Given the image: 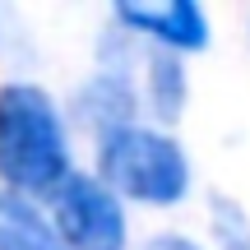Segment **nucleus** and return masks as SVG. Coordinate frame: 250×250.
Here are the masks:
<instances>
[{
    "label": "nucleus",
    "instance_id": "0eeeda50",
    "mask_svg": "<svg viewBox=\"0 0 250 250\" xmlns=\"http://www.w3.org/2000/svg\"><path fill=\"white\" fill-rule=\"evenodd\" d=\"M208 213H213L218 250H250V223H246V213H241L236 199L213 195V199H208Z\"/></svg>",
    "mask_w": 250,
    "mask_h": 250
},
{
    "label": "nucleus",
    "instance_id": "6e6552de",
    "mask_svg": "<svg viewBox=\"0 0 250 250\" xmlns=\"http://www.w3.org/2000/svg\"><path fill=\"white\" fill-rule=\"evenodd\" d=\"M144 250H199L195 241H186V236H176V232H167V236H153Z\"/></svg>",
    "mask_w": 250,
    "mask_h": 250
},
{
    "label": "nucleus",
    "instance_id": "39448f33",
    "mask_svg": "<svg viewBox=\"0 0 250 250\" xmlns=\"http://www.w3.org/2000/svg\"><path fill=\"white\" fill-rule=\"evenodd\" d=\"M0 250H70L56 232V223H42L33 204L14 190H0Z\"/></svg>",
    "mask_w": 250,
    "mask_h": 250
},
{
    "label": "nucleus",
    "instance_id": "20e7f679",
    "mask_svg": "<svg viewBox=\"0 0 250 250\" xmlns=\"http://www.w3.org/2000/svg\"><path fill=\"white\" fill-rule=\"evenodd\" d=\"M116 19L130 33H144L171 51H204L208 46V19L199 5L176 0V5H116Z\"/></svg>",
    "mask_w": 250,
    "mask_h": 250
},
{
    "label": "nucleus",
    "instance_id": "f257e3e1",
    "mask_svg": "<svg viewBox=\"0 0 250 250\" xmlns=\"http://www.w3.org/2000/svg\"><path fill=\"white\" fill-rule=\"evenodd\" d=\"M0 181L14 195H42L70 181V144L61 111L33 83L0 88Z\"/></svg>",
    "mask_w": 250,
    "mask_h": 250
},
{
    "label": "nucleus",
    "instance_id": "423d86ee",
    "mask_svg": "<svg viewBox=\"0 0 250 250\" xmlns=\"http://www.w3.org/2000/svg\"><path fill=\"white\" fill-rule=\"evenodd\" d=\"M148 98H153V111H158L162 121H176L181 116V102H186V74H181L176 56H153Z\"/></svg>",
    "mask_w": 250,
    "mask_h": 250
},
{
    "label": "nucleus",
    "instance_id": "7ed1b4c3",
    "mask_svg": "<svg viewBox=\"0 0 250 250\" xmlns=\"http://www.w3.org/2000/svg\"><path fill=\"white\" fill-rule=\"evenodd\" d=\"M56 232L70 250H125V213L102 181L70 176L51 199Z\"/></svg>",
    "mask_w": 250,
    "mask_h": 250
},
{
    "label": "nucleus",
    "instance_id": "f03ea898",
    "mask_svg": "<svg viewBox=\"0 0 250 250\" xmlns=\"http://www.w3.org/2000/svg\"><path fill=\"white\" fill-rule=\"evenodd\" d=\"M98 171L111 195L139 199V204H176L190 190V162L181 144L144 125H116L102 134Z\"/></svg>",
    "mask_w": 250,
    "mask_h": 250
}]
</instances>
